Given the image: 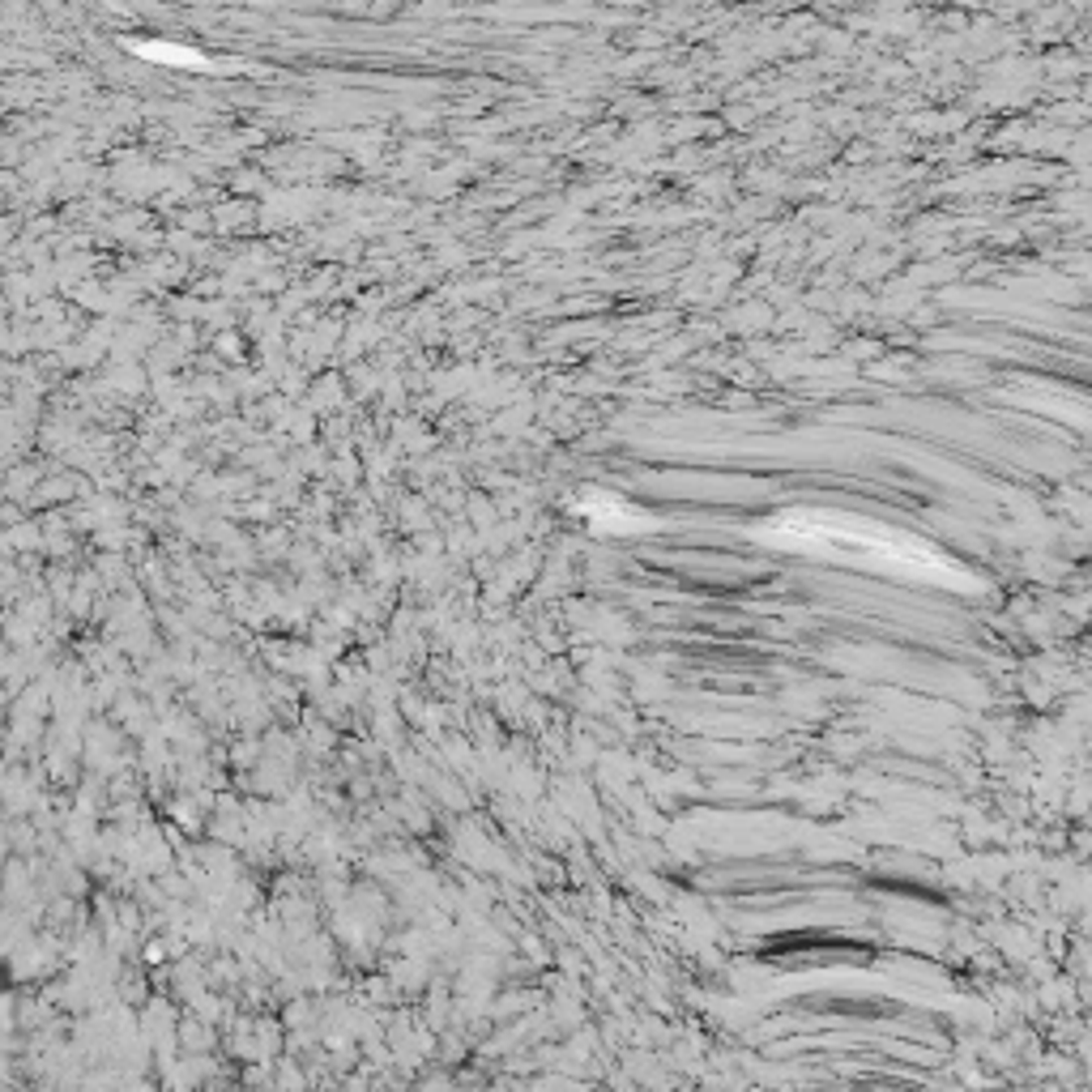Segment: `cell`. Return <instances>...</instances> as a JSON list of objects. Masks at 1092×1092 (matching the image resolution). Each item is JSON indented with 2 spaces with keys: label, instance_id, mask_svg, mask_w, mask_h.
Returning a JSON list of instances; mask_svg holds the SVG:
<instances>
[{
  "label": "cell",
  "instance_id": "obj_1",
  "mask_svg": "<svg viewBox=\"0 0 1092 1092\" xmlns=\"http://www.w3.org/2000/svg\"><path fill=\"white\" fill-rule=\"evenodd\" d=\"M760 538H769L777 546L802 550V555H824L841 563H858V568L888 572L897 580H913V585H943V589H982L977 576L956 563L952 555L934 550L930 543L879 525L867 517H849V513H815V508H793L773 521L756 525Z\"/></svg>",
  "mask_w": 1092,
  "mask_h": 1092
}]
</instances>
